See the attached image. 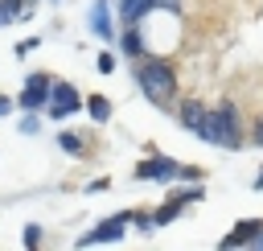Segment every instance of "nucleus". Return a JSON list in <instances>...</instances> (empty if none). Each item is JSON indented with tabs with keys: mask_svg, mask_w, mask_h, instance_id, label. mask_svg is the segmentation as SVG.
<instances>
[{
	"mask_svg": "<svg viewBox=\"0 0 263 251\" xmlns=\"http://www.w3.org/2000/svg\"><path fill=\"white\" fill-rule=\"evenodd\" d=\"M201 140H210V144H218V148H238V144H242V140H238V115H234L230 103H222V107H214V111L205 115Z\"/></svg>",
	"mask_w": 263,
	"mask_h": 251,
	"instance_id": "1",
	"label": "nucleus"
},
{
	"mask_svg": "<svg viewBox=\"0 0 263 251\" xmlns=\"http://www.w3.org/2000/svg\"><path fill=\"white\" fill-rule=\"evenodd\" d=\"M140 91L152 99V103H173V95H177V74L164 66V62H148V66H140Z\"/></svg>",
	"mask_w": 263,
	"mask_h": 251,
	"instance_id": "2",
	"label": "nucleus"
},
{
	"mask_svg": "<svg viewBox=\"0 0 263 251\" xmlns=\"http://www.w3.org/2000/svg\"><path fill=\"white\" fill-rule=\"evenodd\" d=\"M123 226H127V214H119V218H111V222L95 226L90 235H82V239H78V247H95V243H119V239H123Z\"/></svg>",
	"mask_w": 263,
	"mask_h": 251,
	"instance_id": "3",
	"label": "nucleus"
},
{
	"mask_svg": "<svg viewBox=\"0 0 263 251\" xmlns=\"http://www.w3.org/2000/svg\"><path fill=\"white\" fill-rule=\"evenodd\" d=\"M136 177H144V181H173V177H181V165L168 160V156H156V160H144L136 169Z\"/></svg>",
	"mask_w": 263,
	"mask_h": 251,
	"instance_id": "4",
	"label": "nucleus"
},
{
	"mask_svg": "<svg viewBox=\"0 0 263 251\" xmlns=\"http://www.w3.org/2000/svg\"><path fill=\"white\" fill-rule=\"evenodd\" d=\"M82 103H78V91L70 86V82H58L53 86V107H49V115L53 119H62V115H70V111H78Z\"/></svg>",
	"mask_w": 263,
	"mask_h": 251,
	"instance_id": "5",
	"label": "nucleus"
},
{
	"mask_svg": "<svg viewBox=\"0 0 263 251\" xmlns=\"http://www.w3.org/2000/svg\"><path fill=\"white\" fill-rule=\"evenodd\" d=\"M49 95H53L49 78H29V82H25V91H21V107H29V111H33V107H41Z\"/></svg>",
	"mask_w": 263,
	"mask_h": 251,
	"instance_id": "6",
	"label": "nucleus"
},
{
	"mask_svg": "<svg viewBox=\"0 0 263 251\" xmlns=\"http://www.w3.org/2000/svg\"><path fill=\"white\" fill-rule=\"evenodd\" d=\"M160 0H119V16L132 25V21H140V16H148L152 8H156Z\"/></svg>",
	"mask_w": 263,
	"mask_h": 251,
	"instance_id": "7",
	"label": "nucleus"
},
{
	"mask_svg": "<svg viewBox=\"0 0 263 251\" xmlns=\"http://www.w3.org/2000/svg\"><path fill=\"white\" fill-rule=\"evenodd\" d=\"M259 230H263V222H238V226H234V230L222 239V247H238V243H251Z\"/></svg>",
	"mask_w": 263,
	"mask_h": 251,
	"instance_id": "8",
	"label": "nucleus"
},
{
	"mask_svg": "<svg viewBox=\"0 0 263 251\" xmlns=\"http://www.w3.org/2000/svg\"><path fill=\"white\" fill-rule=\"evenodd\" d=\"M205 115H210V111L197 107V103H185V107H181V123H185L189 132H197V136H201V128H205Z\"/></svg>",
	"mask_w": 263,
	"mask_h": 251,
	"instance_id": "9",
	"label": "nucleus"
},
{
	"mask_svg": "<svg viewBox=\"0 0 263 251\" xmlns=\"http://www.w3.org/2000/svg\"><path fill=\"white\" fill-rule=\"evenodd\" d=\"M86 111H90V119H95V123H103V119L111 115V103H107L103 95H95V99H86Z\"/></svg>",
	"mask_w": 263,
	"mask_h": 251,
	"instance_id": "10",
	"label": "nucleus"
},
{
	"mask_svg": "<svg viewBox=\"0 0 263 251\" xmlns=\"http://www.w3.org/2000/svg\"><path fill=\"white\" fill-rule=\"evenodd\" d=\"M90 25H95V33H99V37H111V16H107V8H103V4L90 12Z\"/></svg>",
	"mask_w": 263,
	"mask_h": 251,
	"instance_id": "11",
	"label": "nucleus"
},
{
	"mask_svg": "<svg viewBox=\"0 0 263 251\" xmlns=\"http://www.w3.org/2000/svg\"><path fill=\"white\" fill-rule=\"evenodd\" d=\"M119 45H123V53H140V49H144V41H140V33H136V29H127V33L119 37Z\"/></svg>",
	"mask_w": 263,
	"mask_h": 251,
	"instance_id": "12",
	"label": "nucleus"
},
{
	"mask_svg": "<svg viewBox=\"0 0 263 251\" xmlns=\"http://www.w3.org/2000/svg\"><path fill=\"white\" fill-rule=\"evenodd\" d=\"M21 4H25V0H0V25H8V21H16V12H21Z\"/></svg>",
	"mask_w": 263,
	"mask_h": 251,
	"instance_id": "13",
	"label": "nucleus"
},
{
	"mask_svg": "<svg viewBox=\"0 0 263 251\" xmlns=\"http://www.w3.org/2000/svg\"><path fill=\"white\" fill-rule=\"evenodd\" d=\"M62 148H70V152H82V140H78L74 132H62Z\"/></svg>",
	"mask_w": 263,
	"mask_h": 251,
	"instance_id": "14",
	"label": "nucleus"
},
{
	"mask_svg": "<svg viewBox=\"0 0 263 251\" xmlns=\"http://www.w3.org/2000/svg\"><path fill=\"white\" fill-rule=\"evenodd\" d=\"M37 243H41V235H37V226H29L25 230V247H37Z\"/></svg>",
	"mask_w": 263,
	"mask_h": 251,
	"instance_id": "15",
	"label": "nucleus"
},
{
	"mask_svg": "<svg viewBox=\"0 0 263 251\" xmlns=\"http://www.w3.org/2000/svg\"><path fill=\"white\" fill-rule=\"evenodd\" d=\"M21 132H37V115H25L21 119Z\"/></svg>",
	"mask_w": 263,
	"mask_h": 251,
	"instance_id": "16",
	"label": "nucleus"
},
{
	"mask_svg": "<svg viewBox=\"0 0 263 251\" xmlns=\"http://www.w3.org/2000/svg\"><path fill=\"white\" fill-rule=\"evenodd\" d=\"M8 111H12V99H4V95H0V115H8Z\"/></svg>",
	"mask_w": 263,
	"mask_h": 251,
	"instance_id": "17",
	"label": "nucleus"
},
{
	"mask_svg": "<svg viewBox=\"0 0 263 251\" xmlns=\"http://www.w3.org/2000/svg\"><path fill=\"white\" fill-rule=\"evenodd\" d=\"M255 140H259V144H263V119H259V123H255Z\"/></svg>",
	"mask_w": 263,
	"mask_h": 251,
	"instance_id": "18",
	"label": "nucleus"
},
{
	"mask_svg": "<svg viewBox=\"0 0 263 251\" xmlns=\"http://www.w3.org/2000/svg\"><path fill=\"white\" fill-rule=\"evenodd\" d=\"M160 4H164V8H173V12H177V8H181V4H177V0H160Z\"/></svg>",
	"mask_w": 263,
	"mask_h": 251,
	"instance_id": "19",
	"label": "nucleus"
},
{
	"mask_svg": "<svg viewBox=\"0 0 263 251\" xmlns=\"http://www.w3.org/2000/svg\"><path fill=\"white\" fill-rule=\"evenodd\" d=\"M251 247H263V230H259V239H251Z\"/></svg>",
	"mask_w": 263,
	"mask_h": 251,
	"instance_id": "20",
	"label": "nucleus"
}]
</instances>
